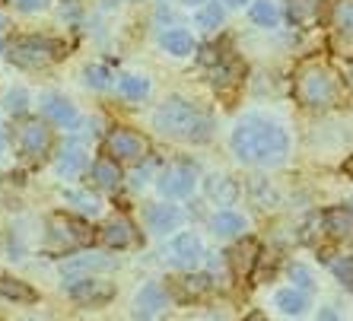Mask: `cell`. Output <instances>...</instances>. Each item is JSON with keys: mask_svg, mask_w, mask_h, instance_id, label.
<instances>
[{"mask_svg": "<svg viewBox=\"0 0 353 321\" xmlns=\"http://www.w3.org/2000/svg\"><path fill=\"white\" fill-rule=\"evenodd\" d=\"M325 229L337 242H353V210L350 207H331V210H325Z\"/></svg>", "mask_w": 353, "mask_h": 321, "instance_id": "5bb4252c", "label": "cell"}, {"mask_svg": "<svg viewBox=\"0 0 353 321\" xmlns=\"http://www.w3.org/2000/svg\"><path fill=\"white\" fill-rule=\"evenodd\" d=\"M3 25H7V19H3V17H0V29H3Z\"/></svg>", "mask_w": 353, "mask_h": 321, "instance_id": "bcb514c9", "label": "cell"}, {"mask_svg": "<svg viewBox=\"0 0 353 321\" xmlns=\"http://www.w3.org/2000/svg\"><path fill=\"white\" fill-rule=\"evenodd\" d=\"M223 3H226V7H242L245 0H223Z\"/></svg>", "mask_w": 353, "mask_h": 321, "instance_id": "60d3db41", "label": "cell"}, {"mask_svg": "<svg viewBox=\"0 0 353 321\" xmlns=\"http://www.w3.org/2000/svg\"><path fill=\"white\" fill-rule=\"evenodd\" d=\"M163 48L169 51V54H175V58H185V54H191L197 45H194V39H191V32H185V29H172V32L163 35Z\"/></svg>", "mask_w": 353, "mask_h": 321, "instance_id": "cb8c5ba5", "label": "cell"}, {"mask_svg": "<svg viewBox=\"0 0 353 321\" xmlns=\"http://www.w3.org/2000/svg\"><path fill=\"white\" fill-rule=\"evenodd\" d=\"M334 273L341 277V283L353 289V258H344V261H334Z\"/></svg>", "mask_w": 353, "mask_h": 321, "instance_id": "e575fe53", "label": "cell"}, {"mask_svg": "<svg viewBox=\"0 0 353 321\" xmlns=\"http://www.w3.org/2000/svg\"><path fill=\"white\" fill-rule=\"evenodd\" d=\"M92 181H96L99 188L115 191L118 185H121V169L115 165V159H99V163L92 165Z\"/></svg>", "mask_w": 353, "mask_h": 321, "instance_id": "7402d4cb", "label": "cell"}, {"mask_svg": "<svg viewBox=\"0 0 353 321\" xmlns=\"http://www.w3.org/2000/svg\"><path fill=\"white\" fill-rule=\"evenodd\" d=\"M90 239H92L90 229L80 220H70V216H54L51 220L48 248H54V251H74V248L86 245Z\"/></svg>", "mask_w": 353, "mask_h": 321, "instance_id": "8992f818", "label": "cell"}, {"mask_svg": "<svg viewBox=\"0 0 353 321\" xmlns=\"http://www.w3.org/2000/svg\"><path fill=\"white\" fill-rule=\"evenodd\" d=\"M214 289V277L210 273H188V277H179L172 280V296L179 302H188V299H201L204 293Z\"/></svg>", "mask_w": 353, "mask_h": 321, "instance_id": "4fadbf2b", "label": "cell"}, {"mask_svg": "<svg viewBox=\"0 0 353 321\" xmlns=\"http://www.w3.org/2000/svg\"><path fill=\"white\" fill-rule=\"evenodd\" d=\"M0 296L17 299V302H35V289L26 287L23 280H13V277H0Z\"/></svg>", "mask_w": 353, "mask_h": 321, "instance_id": "83f0119b", "label": "cell"}, {"mask_svg": "<svg viewBox=\"0 0 353 321\" xmlns=\"http://www.w3.org/2000/svg\"><path fill=\"white\" fill-rule=\"evenodd\" d=\"M220 23H223V7H220V3H210V7H204L201 13H197V25H201V29H207V32H210V29H216Z\"/></svg>", "mask_w": 353, "mask_h": 321, "instance_id": "4dcf8cb0", "label": "cell"}, {"mask_svg": "<svg viewBox=\"0 0 353 321\" xmlns=\"http://www.w3.org/2000/svg\"><path fill=\"white\" fill-rule=\"evenodd\" d=\"M7 58L23 70H39V67H48L58 58V45L48 39H39V35H26V39H17L10 45Z\"/></svg>", "mask_w": 353, "mask_h": 321, "instance_id": "277c9868", "label": "cell"}, {"mask_svg": "<svg viewBox=\"0 0 353 321\" xmlns=\"http://www.w3.org/2000/svg\"><path fill=\"white\" fill-rule=\"evenodd\" d=\"M118 92H121L128 102H140L150 92V83H147V76H134V74L121 76V80H118Z\"/></svg>", "mask_w": 353, "mask_h": 321, "instance_id": "f1b7e54d", "label": "cell"}, {"mask_svg": "<svg viewBox=\"0 0 353 321\" xmlns=\"http://www.w3.org/2000/svg\"><path fill=\"white\" fill-rule=\"evenodd\" d=\"M67 200H77V207H80L83 214H90V216H96L99 210H102V204H99L92 194H83V191H67Z\"/></svg>", "mask_w": 353, "mask_h": 321, "instance_id": "1f68e13d", "label": "cell"}, {"mask_svg": "<svg viewBox=\"0 0 353 321\" xmlns=\"http://www.w3.org/2000/svg\"><path fill=\"white\" fill-rule=\"evenodd\" d=\"M274 305H277L283 315H303L309 299H305V293H299V289H280L277 296H274Z\"/></svg>", "mask_w": 353, "mask_h": 321, "instance_id": "484cf974", "label": "cell"}, {"mask_svg": "<svg viewBox=\"0 0 353 321\" xmlns=\"http://www.w3.org/2000/svg\"><path fill=\"white\" fill-rule=\"evenodd\" d=\"M83 169H86V153H83L80 143L64 147V153H61V159H58V175L61 178H77Z\"/></svg>", "mask_w": 353, "mask_h": 321, "instance_id": "ffe728a7", "label": "cell"}, {"mask_svg": "<svg viewBox=\"0 0 353 321\" xmlns=\"http://www.w3.org/2000/svg\"><path fill=\"white\" fill-rule=\"evenodd\" d=\"M26 99H29V96H26V90H10L7 96H3V108H7L10 115H23V112H26Z\"/></svg>", "mask_w": 353, "mask_h": 321, "instance_id": "d6a6232c", "label": "cell"}, {"mask_svg": "<svg viewBox=\"0 0 353 321\" xmlns=\"http://www.w3.org/2000/svg\"><path fill=\"white\" fill-rule=\"evenodd\" d=\"M86 83H90V86H96V90H105V86H108L105 67H90V70H86Z\"/></svg>", "mask_w": 353, "mask_h": 321, "instance_id": "d590c367", "label": "cell"}, {"mask_svg": "<svg viewBox=\"0 0 353 321\" xmlns=\"http://www.w3.org/2000/svg\"><path fill=\"white\" fill-rule=\"evenodd\" d=\"M115 267V258H105V255H74L70 261H64L61 273H64L67 280H83V273L90 277V271H112Z\"/></svg>", "mask_w": 353, "mask_h": 321, "instance_id": "8fae6325", "label": "cell"}, {"mask_svg": "<svg viewBox=\"0 0 353 321\" xmlns=\"http://www.w3.org/2000/svg\"><path fill=\"white\" fill-rule=\"evenodd\" d=\"M207 194L216 204H232L239 198V185L230 178V175H210L207 178Z\"/></svg>", "mask_w": 353, "mask_h": 321, "instance_id": "44dd1931", "label": "cell"}, {"mask_svg": "<svg viewBox=\"0 0 353 321\" xmlns=\"http://www.w3.org/2000/svg\"><path fill=\"white\" fill-rule=\"evenodd\" d=\"M201 255H204L201 239H197V236H191V232H181V236H175V239L169 242V248H165V258H169V264H175V267H185V271L197 267Z\"/></svg>", "mask_w": 353, "mask_h": 321, "instance_id": "9c48e42d", "label": "cell"}, {"mask_svg": "<svg viewBox=\"0 0 353 321\" xmlns=\"http://www.w3.org/2000/svg\"><path fill=\"white\" fill-rule=\"evenodd\" d=\"M210 229H214L220 239H232V236H239V232L245 229V220L239 214H216L214 222H210Z\"/></svg>", "mask_w": 353, "mask_h": 321, "instance_id": "4316f807", "label": "cell"}, {"mask_svg": "<svg viewBox=\"0 0 353 321\" xmlns=\"http://www.w3.org/2000/svg\"><path fill=\"white\" fill-rule=\"evenodd\" d=\"M99 239L105 248H128L134 242V226L128 220H112L105 229L99 232Z\"/></svg>", "mask_w": 353, "mask_h": 321, "instance_id": "ac0fdd59", "label": "cell"}, {"mask_svg": "<svg viewBox=\"0 0 353 321\" xmlns=\"http://www.w3.org/2000/svg\"><path fill=\"white\" fill-rule=\"evenodd\" d=\"M319 19V0H290V23L293 25H315Z\"/></svg>", "mask_w": 353, "mask_h": 321, "instance_id": "603a6c76", "label": "cell"}, {"mask_svg": "<svg viewBox=\"0 0 353 321\" xmlns=\"http://www.w3.org/2000/svg\"><path fill=\"white\" fill-rule=\"evenodd\" d=\"M17 3V10H23V13H39L41 7H45V0H13Z\"/></svg>", "mask_w": 353, "mask_h": 321, "instance_id": "8d00e7d4", "label": "cell"}, {"mask_svg": "<svg viewBox=\"0 0 353 321\" xmlns=\"http://www.w3.org/2000/svg\"><path fill=\"white\" fill-rule=\"evenodd\" d=\"M331 48L337 58L353 61V0L331 3Z\"/></svg>", "mask_w": 353, "mask_h": 321, "instance_id": "5b68a950", "label": "cell"}, {"mask_svg": "<svg viewBox=\"0 0 353 321\" xmlns=\"http://www.w3.org/2000/svg\"><path fill=\"white\" fill-rule=\"evenodd\" d=\"M290 277H293V283L299 289H312L315 287L312 271H309V267H303V264H293V267H290Z\"/></svg>", "mask_w": 353, "mask_h": 321, "instance_id": "836d02e7", "label": "cell"}, {"mask_svg": "<svg viewBox=\"0 0 353 321\" xmlns=\"http://www.w3.org/2000/svg\"><path fill=\"white\" fill-rule=\"evenodd\" d=\"M239 76H242V67H239V61H232V58L220 61V58H216V70H214V76H210L216 90H230V86H236Z\"/></svg>", "mask_w": 353, "mask_h": 321, "instance_id": "d4e9b609", "label": "cell"}, {"mask_svg": "<svg viewBox=\"0 0 353 321\" xmlns=\"http://www.w3.org/2000/svg\"><path fill=\"white\" fill-rule=\"evenodd\" d=\"M0 3H3V0H0Z\"/></svg>", "mask_w": 353, "mask_h": 321, "instance_id": "c3c4849f", "label": "cell"}, {"mask_svg": "<svg viewBox=\"0 0 353 321\" xmlns=\"http://www.w3.org/2000/svg\"><path fill=\"white\" fill-rule=\"evenodd\" d=\"M0 54H3V45H0Z\"/></svg>", "mask_w": 353, "mask_h": 321, "instance_id": "7dc6e473", "label": "cell"}, {"mask_svg": "<svg viewBox=\"0 0 353 321\" xmlns=\"http://www.w3.org/2000/svg\"><path fill=\"white\" fill-rule=\"evenodd\" d=\"M194 188V169L185 163L169 165L163 175H159V194L163 198H185Z\"/></svg>", "mask_w": 353, "mask_h": 321, "instance_id": "30bf717a", "label": "cell"}, {"mask_svg": "<svg viewBox=\"0 0 353 321\" xmlns=\"http://www.w3.org/2000/svg\"><path fill=\"white\" fill-rule=\"evenodd\" d=\"M105 149L115 159H143L150 153V143H147V137H143V134L121 127V131H112V134H108Z\"/></svg>", "mask_w": 353, "mask_h": 321, "instance_id": "52a82bcc", "label": "cell"}, {"mask_svg": "<svg viewBox=\"0 0 353 321\" xmlns=\"http://www.w3.org/2000/svg\"><path fill=\"white\" fill-rule=\"evenodd\" d=\"M242 321H268V318H264L261 312H252V315H245V318H242Z\"/></svg>", "mask_w": 353, "mask_h": 321, "instance_id": "f35d334b", "label": "cell"}, {"mask_svg": "<svg viewBox=\"0 0 353 321\" xmlns=\"http://www.w3.org/2000/svg\"><path fill=\"white\" fill-rule=\"evenodd\" d=\"M3 149H7V137H3V131H0V156H3Z\"/></svg>", "mask_w": 353, "mask_h": 321, "instance_id": "b9f144b4", "label": "cell"}, {"mask_svg": "<svg viewBox=\"0 0 353 321\" xmlns=\"http://www.w3.org/2000/svg\"><path fill=\"white\" fill-rule=\"evenodd\" d=\"M290 137L268 118L248 115L232 131V153L248 165H277L287 159Z\"/></svg>", "mask_w": 353, "mask_h": 321, "instance_id": "6da1fadb", "label": "cell"}, {"mask_svg": "<svg viewBox=\"0 0 353 321\" xmlns=\"http://www.w3.org/2000/svg\"><path fill=\"white\" fill-rule=\"evenodd\" d=\"M319 321H341V318H337L331 309H321V312H319Z\"/></svg>", "mask_w": 353, "mask_h": 321, "instance_id": "74e56055", "label": "cell"}, {"mask_svg": "<svg viewBox=\"0 0 353 321\" xmlns=\"http://www.w3.org/2000/svg\"><path fill=\"white\" fill-rule=\"evenodd\" d=\"M70 299L80 305H105L115 299V287L108 280H96V277H83V280L70 283Z\"/></svg>", "mask_w": 353, "mask_h": 321, "instance_id": "ba28073f", "label": "cell"}, {"mask_svg": "<svg viewBox=\"0 0 353 321\" xmlns=\"http://www.w3.org/2000/svg\"><path fill=\"white\" fill-rule=\"evenodd\" d=\"M347 83H350V86H353V70H350V74H347Z\"/></svg>", "mask_w": 353, "mask_h": 321, "instance_id": "f6af8a7d", "label": "cell"}, {"mask_svg": "<svg viewBox=\"0 0 353 321\" xmlns=\"http://www.w3.org/2000/svg\"><path fill=\"white\" fill-rule=\"evenodd\" d=\"M163 305H165V293L159 287H143L137 293V299H134V318L137 321H150L153 315L163 312Z\"/></svg>", "mask_w": 353, "mask_h": 321, "instance_id": "2e32d148", "label": "cell"}, {"mask_svg": "<svg viewBox=\"0 0 353 321\" xmlns=\"http://www.w3.org/2000/svg\"><path fill=\"white\" fill-rule=\"evenodd\" d=\"M293 92L305 108H331L337 102L334 76H331V70L325 64H319V61H305V64L296 70Z\"/></svg>", "mask_w": 353, "mask_h": 321, "instance_id": "3957f363", "label": "cell"}, {"mask_svg": "<svg viewBox=\"0 0 353 321\" xmlns=\"http://www.w3.org/2000/svg\"><path fill=\"white\" fill-rule=\"evenodd\" d=\"M153 124L163 134L181 137V141H204L210 134V121L201 112H194L185 99H169L165 105H159L157 115H153Z\"/></svg>", "mask_w": 353, "mask_h": 321, "instance_id": "7a4b0ae2", "label": "cell"}, {"mask_svg": "<svg viewBox=\"0 0 353 321\" xmlns=\"http://www.w3.org/2000/svg\"><path fill=\"white\" fill-rule=\"evenodd\" d=\"M147 222L153 232H169L181 222V210H175L172 204H157L147 210Z\"/></svg>", "mask_w": 353, "mask_h": 321, "instance_id": "d6986e66", "label": "cell"}, {"mask_svg": "<svg viewBox=\"0 0 353 321\" xmlns=\"http://www.w3.org/2000/svg\"><path fill=\"white\" fill-rule=\"evenodd\" d=\"M185 3H188V7H197V3H204V0H185Z\"/></svg>", "mask_w": 353, "mask_h": 321, "instance_id": "7bdbcfd3", "label": "cell"}, {"mask_svg": "<svg viewBox=\"0 0 353 321\" xmlns=\"http://www.w3.org/2000/svg\"><path fill=\"white\" fill-rule=\"evenodd\" d=\"M41 112H45L48 121L58 124V127H77V121H80L77 108L67 99H61V96H45V99H41Z\"/></svg>", "mask_w": 353, "mask_h": 321, "instance_id": "e0dca14e", "label": "cell"}, {"mask_svg": "<svg viewBox=\"0 0 353 321\" xmlns=\"http://www.w3.org/2000/svg\"><path fill=\"white\" fill-rule=\"evenodd\" d=\"M51 147V131L41 121H26L19 127V149L26 156H41Z\"/></svg>", "mask_w": 353, "mask_h": 321, "instance_id": "7c38bea8", "label": "cell"}, {"mask_svg": "<svg viewBox=\"0 0 353 321\" xmlns=\"http://www.w3.org/2000/svg\"><path fill=\"white\" fill-rule=\"evenodd\" d=\"M258 261V242L255 239H242L236 248L230 251V264H232V273L236 280H248V273L255 267Z\"/></svg>", "mask_w": 353, "mask_h": 321, "instance_id": "9a60e30c", "label": "cell"}, {"mask_svg": "<svg viewBox=\"0 0 353 321\" xmlns=\"http://www.w3.org/2000/svg\"><path fill=\"white\" fill-rule=\"evenodd\" d=\"M252 19H255L258 25H264V29H274V25L280 23V13H277V7H274V0H255V3H252Z\"/></svg>", "mask_w": 353, "mask_h": 321, "instance_id": "f546056e", "label": "cell"}, {"mask_svg": "<svg viewBox=\"0 0 353 321\" xmlns=\"http://www.w3.org/2000/svg\"><path fill=\"white\" fill-rule=\"evenodd\" d=\"M344 172L353 178V156H350V159H344Z\"/></svg>", "mask_w": 353, "mask_h": 321, "instance_id": "ab89813d", "label": "cell"}, {"mask_svg": "<svg viewBox=\"0 0 353 321\" xmlns=\"http://www.w3.org/2000/svg\"><path fill=\"white\" fill-rule=\"evenodd\" d=\"M204 321H223V318H220V315H210V318H204Z\"/></svg>", "mask_w": 353, "mask_h": 321, "instance_id": "ee69618b", "label": "cell"}]
</instances>
